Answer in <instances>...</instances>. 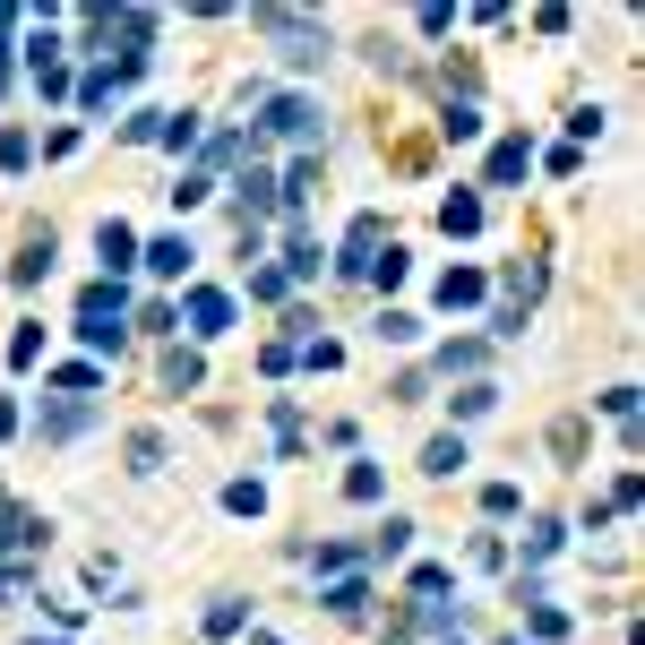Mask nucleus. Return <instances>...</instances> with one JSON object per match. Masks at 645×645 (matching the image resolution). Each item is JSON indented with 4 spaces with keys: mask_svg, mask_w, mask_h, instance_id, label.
<instances>
[{
    "mask_svg": "<svg viewBox=\"0 0 645 645\" xmlns=\"http://www.w3.org/2000/svg\"><path fill=\"white\" fill-rule=\"evenodd\" d=\"M258 26L284 43L293 69H319V61H327V26H311V17H293V9H258Z\"/></svg>",
    "mask_w": 645,
    "mask_h": 645,
    "instance_id": "obj_1",
    "label": "nucleus"
},
{
    "mask_svg": "<svg viewBox=\"0 0 645 645\" xmlns=\"http://www.w3.org/2000/svg\"><path fill=\"white\" fill-rule=\"evenodd\" d=\"M258 129L311 147V138H319V104H311V96H258Z\"/></svg>",
    "mask_w": 645,
    "mask_h": 645,
    "instance_id": "obj_2",
    "label": "nucleus"
},
{
    "mask_svg": "<svg viewBox=\"0 0 645 645\" xmlns=\"http://www.w3.org/2000/svg\"><path fill=\"white\" fill-rule=\"evenodd\" d=\"M379 250H388V224H379V215H353V232H344V258H336V276H370V267H379Z\"/></svg>",
    "mask_w": 645,
    "mask_h": 645,
    "instance_id": "obj_3",
    "label": "nucleus"
},
{
    "mask_svg": "<svg viewBox=\"0 0 645 645\" xmlns=\"http://www.w3.org/2000/svg\"><path fill=\"white\" fill-rule=\"evenodd\" d=\"M52 250H61L52 224H35V232L17 241V258H9V284H43V276H52Z\"/></svg>",
    "mask_w": 645,
    "mask_h": 645,
    "instance_id": "obj_4",
    "label": "nucleus"
},
{
    "mask_svg": "<svg viewBox=\"0 0 645 645\" xmlns=\"http://www.w3.org/2000/svg\"><path fill=\"white\" fill-rule=\"evenodd\" d=\"M78 319L87 327H129V293H121V284H87V293H78Z\"/></svg>",
    "mask_w": 645,
    "mask_h": 645,
    "instance_id": "obj_5",
    "label": "nucleus"
},
{
    "mask_svg": "<svg viewBox=\"0 0 645 645\" xmlns=\"http://www.w3.org/2000/svg\"><path fill=\"white\" fill-rule=\"evenodd\" d=\"M96 250H104V276H112V284H121V267H138V232H129L121 215L96 224Z\"/></svg>",
    "mask_w": 645,
    "mask_h": 645,
    "instance_id": "obj_6",
    "label": "nucleus"
},
{
    "mask_svg": "<svg viewBox=\"0 0 645 645\" xmlns=\"http://www.w3.org/2000/svg\"><path fill=\"white\" fill-rule=\"evenodd\" d=\"M534 173V138H499L491 147V190H508V181H526Z\"/></svg>",
    "mask_w": 645,
    "mask_h": 645,
    "instance_id": "obj_7",
    "label": "nucleus"
},
{
    "mask_svg": "<svg viewBox=\"0 0 645 645\" xmlns=\"http://www.w3.org/2000/svg\"><path fill=\"white\" fill-rule=\"evenodd\" d=\"M224 327H232V293L199 284V293H190V336H224Z\"/></svg>",
    "mask_w": 645,
    "mask_h": 645,
    "instance_id": "obj_8",
    "label": "nucleus"
},
{
    "mask_svg": "<svg viewBox=\"0 0 645 645\" xmlns=\"http://www.w3.org/2000/svg\"><path fill=\"white\" fill-rule=\"evenodd\" d=\"M190 258H199V250H190L181 232H164V241H147V250H138V267H147V276H181Z\"/></svg>",
    "mask_w": 645,
    "mask_h": 645,
    "instance_id": "obj_9",
    "label": "nucleus"
},
{
    "mask_svg": "<svg viewBox=\"0 0 645 645\" xmlns=\"http://www.w3.org/2000/svg\"><path fill=\"white\" fill-rule=\"evenodd\" d=\"M439 138H447V147H473V138H482V104H473V96H456V104L439 112Z\"/></svg>",
    "mask_w": 645,
    "mask_h": 645,
    "instance_id": "obj_10",
    "label": "nucleus"
},
{
    "mask_svg": "<svg viewBox=\"0 0 645 645\" xmlns=\"http://www.w3.org/2000/svg\"><path fill=\"white\" fill-rule=\"evenodd\" d=\"M87 422H96V405H87V396H69V405H43V422H35V430H43V439H78Z\"/></svg>",
    "mask_w": 645,
    "mask_h": 645,
    "instance_id": "obj_11",
    "label": "nucleus"
},
{
    "mask_svg": "<svg viewBox=\"0 0 645 645\" xmlns=\"http://www.w3.org/2000/svg\"><path fill=\"white\" fill-rule=\"evenodd\" d=\"M482 293H491V284H482L473 267H447V276H439V311H473Z\"/></svg>",
    "mask_w": 645,
    "mask_h": 645,
    "instance_id": "obj_12",
    "label": "nucleus"
},
{
    "mask_svg": "<svg viewBox=\"0 0 645 645\" xmlns=\"http://www.w3.org/2000/svg\"><path fill=\"white\" fill-rule=\"evenodd\" d=\"M0 551H43V517H26V508H0Z\"/></svg>",
    "mask_w": 645,
    "mask_h": 645,
    "instance_id": "obj_13",
    "label": "nucleus"
},
{
    "mask_svg": "<svg viewBox=\"0 0 645 645\" xmlns=\"http://www.w3.org/2000/svg\"><path fill=\"white\" fill-rule=\"evenodd\" d=\"M199 379H207V362H199L190 344H173V353H164V388H173V396H190Z\"/></svg>",
    "mask_w": 645,
    "mask_h": 645,
    "instance_id": "obj_14",
    "label": "nucleus"
},
{
    "mask_svg": "<svg viewBox=\"0 0 645 645\" xmlns=\"http://www.w3.org/2000/svg\"><path fill=\"white\" fill-rule=\"evenodd\" d=\"M164 465H173L164 430H129V473H164Z\"/></svg>",
    "mask_w": 645,
    "mask_h": 645,
    "instance_id": "obj_15",
    "label": "nucleus"
},
{
    "mask_svg": "<svg viewBox=\"0 0 645 645\" xmlns=\"http://www.w3.org/2000/svg\"><path fill=\"white\" fill-rule=\"evenodd\" d=\"M439 232H482V199H473V190L439 199Z\"/></svg>",
    "mask_w": 645,
    "mask_h": 645,
    "instance_id": "obj_16",
    "label": "nucleus"
},
{
    "mask_svg": "<svg viewBox=\"0 0 645 645\" xmlns=\"http://www.w3.org/2000/svg\"><path fill=\"white\" fill-rule=\"evenodd\" d=\"M327 611H336V620H362V611H370V585H362V577H336V585H327Z\"/></svg>",
    "mask_w": 645,
    "mask_h": 645,
    "instance_id": "obj_17",
    "label": "nucleus"
},
{
    "mask_svg": "<svg viewBox=\"0 0 645 645\" xmlns=\"http://www.w3.org/2000/svg\"><path fill=\"white\" fill-rule=\"evenodd\" d=\"M319 267H327V250L311 241V232H293V241H284V276H302V284H311Z\"/></svg>",
    "mask_w": 645,
    "mask_h": 645,
    "instance_id": "obj_18",
    "label": "nucleus"
},
{
    "mask_svg": "<svg viewBox=\"0 0 645 645\" xmlns=\"http://www.w3.org/2000/svg\"><path fill=\"white\" fill-rule=\"evenodd\" d=\"M542 293V258H508V311H526Z\"/></svg>",
    "mask_w": 645,
    "mask_h": 645,
    "instance_id": "obj_19",
    "label": "nucleus"
},
{
    "mask_svg": "<svg viewBox=\"0 0 645 645\" xmlns=\"http://www.w3.org/2000/svg\"><path fill=\"white\" fill-rule=\"evenodd\" d=\"M155 147H173V155L199 147V112H164V121H155Z\"/></svg>",
    "mask_w": 645,
    "mask_h": 645,
    "instance_id": "obj_20",
    "label": "nucleus"
},
{
    "mask_svg": "<svg viewBox=\"0 0 645 645\" xmlns=\"http://www.w3.org/2000/svg\"><path fill=\"white\" fill-rule=\"evenodd\" d=\"M456 465H465V439H456V430H447V439H430V447H422V473H439V482H447Z\"/></svg>",
    "mask_w": 645,
    "mask_h": 645,
    "instance_id": "obj_21",
    "label": "nucleus"
},
{
    "mask_svg": "<svg viewBox=\"0 0 645 645\" xmlns=\"http://www.w3.org/2000/svg\"><path fill=\"white\" fill-rule=\"evenodd\" d=\"M241 155H250V138H241V129H215V138H207V164H199V173H224V164H241Z\"/></svg>",
    "mask_w": 645,
    "mask_h": 645,
    "instance_id": "obj_22",
    "label": "nucleus"
},
{
    "mask_svg": "<svg viewBox=\"0 0 645 645\" xmlns=\"http://www.w3.org/2000/svg\"><path fill=\"white\" fill-rule=\"evenodd\" d=\"M551 456H559V465H577V456H585V414L551 422Z\"/></svg>",
    "mask_w": 645,
    "mask_h": 645,
    "instance_id": "obj_23",
    "label": "nucleus"
},
{
    "mask_svg": "<svg viewBox=\"0 0 645 645\" xmlns=\"http://www.w3.org/2000/svg\"><path fill=\"white\" fill-rule=\"evenodd\" d=\"M9 362H17V370H35V362H43V319H26L17 336H9Z\"/></svg>",
    "mask_w": 645,
    "mask_h": 645,
    "instance_id": "obj_24",
    "label": "nucleus"
},
{
    "mask_svg": "<svg viewBox=\"0 0 645 645\" xmlns=\"http://www.w3.org/2000/svg\"><path fill=\"white\" fill-rule=\"evenodd\" d=\"M379 344H414V336H422V319H414V311H379Z\"/></svg>",
    "mask_w": 645,
    "mask_h": 645,
    "instance_id": "obj_25",
    "label": "nucleus"
},
{
    "mask_svg": "<svg viewBox=\"0 0 645 645\" xmlns=\"http://www.w3.org/2000/svg\"><path fill=\"white\" fill-rule=\"evenodd\" d=\"M439 370H447V379H456V370L473 379V370H482V344H473V336H465V344H439Z\"/></svg>",
    "mask_w": 645,
    "mask_h": 645,
    "instance_id": "obj_26",
    "label": "nucleus"
},
{
    "mask_svg": "<svg viewBox=\"0 0 645 645\" xmlns=\"http://www.w3.org/2000/svg\"><path fill=\"white\" fill-rule=\"evenodd\" d=\"M379 491H388V473H379V465H353V473H344V499H362V508H370Z\"/></svg>",
    "mask_w": 645,
    "mask_h": 645,
    "instance_id": "obj_27",
    "label": "nucleus"
},
{
    "mask_svg": "<svg viewBox=\"0 0 645 645\" xmlns=\"http://www.w3.org/2000/svg\"><path fill=\"white\" fill-rule=\"evenodd\" d=\"M0 164L26 173V164H35V138H26V129H0Z\"/></svg>",
    "mask_w": 645,
    "mask_h": 645,
    "instance_id": "obj_28",
    "label": "nucleus"
},
{
    "mask_svg": "<svg viewBox=\"0 0 645 645\" xmlns=\"http://www.w3.org/2000/svg\"><path fill=\"white\" fill-rule=\"evenodd\" d=\"M447 405H456V422H473V414H491V405H499V388H482V379H473V388H465V396H447Z\"/></svg>",
    "mask_w": 645,
    "mask_h": 645,
    "instance_id": "obj_29",
    "label": "nucleus"
},
{
    "mask_svg": "<svg viewBox=\"0 0 645 645\" xmlns=\"http://www.w3.org/2000/svg\"><path fill=\"white\" fill-rule=\"evenodd\" d=\"M224 508H232V517H258L267 491H258V482H224Z\"/></svg>",
    "mask_w": 645,
    "mask_h": 645,
    "instance_id": "obj_30",
    "label": "nucleus"
},
{
    "mask_svg": "<svg viewBox=\"0 0 645 645\" xmlns=\"http://www.w3.org/2000/svg\"><path fill=\"white\" fill-rule=\"evenodd\" d=\"M112 96H121V78H112V69H96V78H87V87H78V104H87V112H104Z\"/></svg>",
    "mask_w": 645,
    "mask_h": 645,
    "instance_id": "obj_31",
    "label": "nucleus"
},
{
    "mask_svg": "<svg viewBox=\"0 0 645 645\" xmlns=\"http://www.w3.org/2000/svg\"><path fill=\"white\" fill-rule=\"evenodd\" d=\"M250 302H284V267H250Z\"/></svg>",
    "mask_w": 645,
    "mask_h": 645,
    "instance_id": "obj_32",
    "label": "nucleus"
},
{
    "mask_svg": "<svg viewBox=\"0 0 645 645\" xmlns=\"http://www.w3.org/2000/svg\"><path fill=\"white\" fill-rule=\"evenodd\" d=\"M482 508H491V517H517V508H526V491H517V482H491V491H482Z\"/></svg>",
    "mask_w": 645,
    "mask_h": 645,
    "instance_id": "obj_33",
    "label": "nucleus"
},
{
    "mask_svg": "<svg viewBox=\"0 0 645 645\" xmlns=\"http://www.w3.org/2000/svg\"><path fill=\"white\" fill-rule=\"evenodd\" d=\"M138 327H147V336H173V327H181V311H173V302H147V311H138Z\"/></svg>",
    "mask_w": 645,
    "mask_h": 645,
    "instance_id": "obj_34",
    "label": "nucleus"
},
{
    "mask_svg": "<svg viewBox=\"0 0 645 645\" xmlns=\"http://www.w3.org/2000/svg\"><path fill=\"white\" fill-rule=\"evenodd\" d=\"M559 542H568V534H559V526H551V517H542L534 534H526V559H551V551H559Z\"/></svg>",
    "mask_w": 645,
    "mask_h": 645,
    "instance_id": "obj_35",
    "label": "nucleus"
},
{
    "mask_svg": "<svg viewBox=\"0 0 645 645\" xmlns=\"http://www.w3.org/2000/svg\"><path fill=\"white\" fill-rule=\"evenodd\" d=\"M78 336H87L96 353H121V344H129V327H87V319H78Z\"/></svg>",
    "mask_w": 645,
    "mask_h": 645,
    "instance_id": "obj_36",
    "label": "nucleus"
},
{
    "mask_svg": "<svg viewBox=\"0 0 645 645\" xmlns=\"http://www.w3.org/2000/svg\"><path fill=\"white\" fill-rule=\"evenodd\" d=\"M302 362H311V370H336V362H344V344H327V336H311V344H302Z\"/></svg>",
    "mask_w": 645,
    "mask_h": 645,
    "instance_id": "obj_37",
    "label": "nucleus"
},
{
    "mask_svg": "<svg viewBox=\"0 0 645 645\" xmlns=\"http://www.w3.org/2000/svg\"><path fill=\"white\" fill-rule=\"evenodd\" d=\"M405 542H414V526H405V517H388V526H379V559H396Z\"/></svg>",
    "mask_w": 645,
    "mask_h": 645,
    "instance_id": "obj_38",
    "label": "nucleus"
},
{
    "mask_svg": "<svg viewBox=\"0 0 645 645\" xmlns=\"http://www.w3.org/2000/svg\"><path fill=\"white\" fill-rule=\"evenodd\" d=\"M534 637H568V611H551L542 594H534Z\"/></svg>",
    "mask_w": 645,
    "mask_h": 645,
    "instance_id": "obj_39",
    "label": "nucleus"
},
{
    "mask_svg": "<svg viewBox=\"0 0 645 645\" xmlns=\"http://www.w3.org/2000/svg\"><path fill=\"white\" fill-rule=\"evenodd\" d=\"M9 430H17V405H9V396H0V439H9Z\"/></svg>",
    "mask_w": 645,
    "mask_h": 645,
    "instance_id": "obj_40",
    "label": "nucleus"
},
{
    "mask_svg": "<svg viewBox=\"0 0 645 645\" xmlns=\"http://www.w3.org/2000/svg\"><path fill=\"white\" fill-rule=\"evenodd\" d=\"M9 17H17V9H9V0H0V35H9Z\"/></svg>",
    "mask_w": 645,
    "mask_h": 645,
    "instance_id": "obj_41",
    "label": "nucleus"
},
{
    "mask_svg": "<svg viewBox=\"0 0 645 645\" xmlns=\"http://www.w3.org/2000/svg\"><path fill=\"white\" fill-rule=\"evenodd\" d=\"M499 645H526V637H499Z\"/></svg>",
    "mask_w": 645,
    "mask_h": 645,
    "instance_id": "obj_42",
    "label": "nucleus"
}]
</instances>
